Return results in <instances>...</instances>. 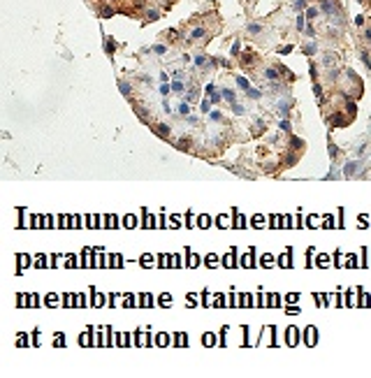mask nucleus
Returning a JSON list of instances; mask_svg holds the SVG:
<instances>
[{
    "label": "nucleus",
    "instance_id": "1",
    "mask_svg": "<svg viewBox=\"0 0 371 378\" xmlns=\"http://www.w3.org/2000/svg\"><path fill=\"white\" fill-rule=\"evenodd\" d=\"M237 81H239V86H241V88H248V81H246V79H241V77H239Z\"/></svg>",
    "mask_w": 371,
    "mask_h": 378
},
{
    "label": "nucleus",
    "instance_id": "2",
    "mask_svg": "<svg viewBox=\"0 0 371 378\" xmlns=\"http://www.w3.org/2000/svg\"><path fill=\"white\" fill-rule=\"evenodd\" d=\"M262 265H271V255H264L262 257Z\"/></svg>",
    "mask_w": 371,
    "mask_h": 378
},
{
    "label": "nucleus",
    "instance_id": "3",
    "mask_svg": "<svg viewBox=\"0 0 371 378\" xmlns=\"http://www.w3.org/2000/svg\"><path fill=\"white\" fill-rule=\"evenodd\" d=\"M179 114H183V116H186V114H188V105H181V107H179Z\"/></svg>",
    "mask_w": 371,
    "mask_h": 378
}]
</instances>
